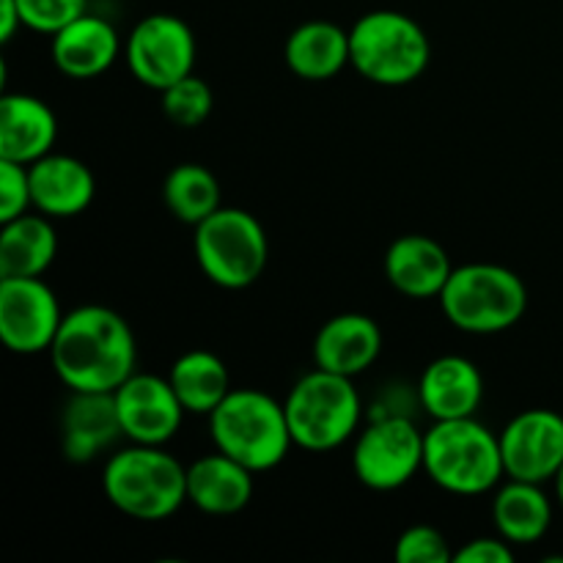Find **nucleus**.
Listing matches in <instances>:
<instances>
[{
    "instance_id": "32",
    "label": "nucleus",
    "mask_w": 563,
    "mask_h": 563,
    "mask_svg": "<svg viewBox=\"0 0 563 563\" xmlns=\"http://www.w3.org/2000/svg\"><path fill=\"white\" fill-rule=\"evenodd\" d=\"M22 27V14L16 0H0V42H11Z\"/></svg>"
},
{
    "instance_id": "11",
    "label": "nucleus",
    "mask_w": 563,
    "mask_h": 563,
    "mask_svg": "<svg viewBox=\"0 0 563 563\" xmlns=\"http://www.w3.org/2000/svg\"><path fill=\"white\" fill-rule=\"evenodd\" d=\"M64 313L42 278H0V341L14 355L49 352Z\"/></svg>"
},
{
    "instance_id": "17",
    "label": "nucleus",
    "mask_w": 563,
    "mask_h": 563,
    "mask_svg": "<svg viewBox=\"0 0 563 563\" xmlns=\"http://www.w3.org/2000/svg\"><path fill=\"white\" fill-rule=\"evenodd\" d=\"M454 264L438 240L427 234H405L390 242L385 253V278L399 295L410 300L440 297L449 284Z\"/></svg>"
},
{
    "instance_id": "15",
    "label": "nucleus",
    "mask_w": 563,
    "mask_h": 563,
    "mask_svg": "<svg viewBox=\"0 0 563 563\" xmlns=\"http://www.w3.org/2000/svg\"><path fill=\"white\" fill-rule=\"evenodd\" d=\"M383 352V330L366 313H339L319 328L313 341V363L324 372L352 377L368 372Z\"/></svg>"
},
{
    "instance_id": "3",
    "label": "nucleus",
    "mask_w": 563,
    "mask_h": 563,
    "mask_svg": "<svg viewBox=\"0 0 563 563\" xmlns=\"http://www.w3.org/2000/svg\"><path fill=\"white\" fill-rule=\"evenodd\" d=\"M102 489L104 498L132 520H168L187 504V467L163 445L132 443L108 460Z\"/></svg>"
},
{
    "instance_id": "30",
    "label": "nucleus",
    "mask_w": 563,
    "mask_h": 563,
    "mask_svg": "<svg viewBox=\"0 0 563 563\" xmlns=\"http://www.w3.org/2000/svg\"><path fill=\"white\" fill-rule=\"evenodd\" d=\"M31 209L33 196L27 165L14 163V159H0V223L20 218Z\"/></svg>"
},
{
    "instance_id": "4",
    "label": "nucleus",
    "mask_w": 563,
    "mask_h": 563,
    "mask_svg": "<svg viewBox=\"0 0 563 563\" xmlns=\"http://www.w3.org/2000/svg\"><path fill=\"white\" fill-rule=\"evenodd\" d=\"M214 449L234 456L253 473H267L289 456L291 440L286 407L256 388H236L209 416Z\"/></svg>"
},
{
    "instance_id": "33",
    "label": "nucleus",
    "mask_w": 563,
    "mask_h": 563,
    "mask_svg": "<svg viewBox=\"0 0 563 563\" xmlns=\"http://www.w3.org/2000/svg\"><path fill=\"white\" fill-rule=\"evenodd\" d=\"M555 495H559V504H561V509H563V467H561V473L559 476H555Z\"/></svg>"
},
{
    "instance_id": "9",
    "label": "nucleus",
    "mask_w": 563,
    "mask_h": 563,
    "mask_svg": "<svg viewBox=\"0 0 563 563\" xmlns=\"http://www.w3.org/2000/svg\"><path fill=\"white\" fill-rule=\"evenodd\" d=\"M352 471L363 487L390 493L410 484L423 471V432L405 412L372 418L355 434Z\"/></svg>"
},
{
    "instance_id": "7",
    "label": "nucleus",
    "mask_w": 563,
    "mask_h": 563,
    "mask_svg": "<svg viewBox=\"0 0 563 563\" xmlns=\"http://www.w3.org/2000/svg\"><path fill=\"white\" fill-rule=\"evenodd\" d=\"M429 58L427 31L410 14L377 9L350 27V64L374 86H410L427 71Z\"/></svg>"
},
{
    "instance_id": "1",
    "label": "nucleus",
    "mask_w": 563,
    "mask_h": 563,
    "mask_svg": "<svg viewBox=\"0 0 563 563\" xmlns=\"http://www.w3.org/2000/svg\"><path fill=\"white\" fill-rule=\"evenodd\" d=\"M49 361L69 390L113 394L135 374V333L113 308L88 302L64 313L58 335L49 346Z\"/></svg>"
},
{
    "instance_id": "28",
    "label": "nucleus",
    "mask_w": 563,
    "mask_h": 563,
    "mask_svg": "<svg viewBox=\"0 0 563 563\" xmlns=\"http://www.w3.org/2000/svg\"><path fill=\"white\" fill-rule=\"evenodd\" d=\"M22 14V27L55 36L60 27L75 22L88 11V0H16Z\"/></svg>"
},
{
    "instance_id": "18",
    "label": "nucleus",
    "mask_w": 563,
    "mask_h": 563,
    "mask_svg": "<svg viewBox=\"0 0 563 563\" xmlns=\"http://www.w3.org/2000/svg\"><path fill=\"white\" fill-rule=\"evenodd\" d=\"M49 53H53V64L66 77L91 80V77L104 75L115 64L121 53V38L113 22L86 11L55 33Z\"/></svg>"
},
{
    "instance_id": "26",
    "label": "nucleus",
    "mask_w": 563,
    "mask_h": 563,
    "mask_svg": "<svg viewBox=\"0 0 563 563\" xmlns=\"http://www.w3.org/2000/svg\"><path fill=\"white\" fill-rule=\"evenodd\" d=\"M163 201L176 220L198 225L223 207V192L218 176L207 165L181 163L165 176Z\"/></svg>"
},
{
    "instance_id": "12",
    "label": "nucleus",
    "mask_w": 563,
    "mask_h": 563,
    "mask_svg": "<svg viewBox=\"0 0 563 563\" xmlns=\"http://www.w3.org/2000/svg\"><path fill=\"white\" fill-rule=\"evenodd\" d=\"M500 438L506 478L531 484L555 482L563 467V416L548 407L522 410Z\"/></svg>"
},
{
    "instance_id": "19",
    "label": "nucleus",
    "mask_w": 563,
    "mask_h": 563,
    "mask_svg": "<svg viewBox=\"0 0 563 563\" xmlns=\"http://www.w3.org/2000/svg\"><path fill=\"white\" fill-rule=\"evenodd\" d=\"M58 119L44 99L33 93L3 91L0 97V159L31 165L53 152Z\"/></svg>"
},
{
    "instance_id": "27",
    "label": "nucleus",
    "mask_w": 563,
    "mask_h": 563,
    "mask_svg": "<svg viewBox=\"0 0 563 563\" xmlns=\"http://www.w3.org/2000/svg\"><path fill=\"white\" fill-rule=\"evenodd\" d=\"M163 93V113L170 124L181 126V130H196L212 113V88L203 77H198L196 71L187 77H181L179 82L168 86Z\"/></svg>"
},
{
    "instance_id": "31",
    "label": "nucleus",
    "mask_w": 563,
    "mask_h": 563,
    "mask_svg": "<svg viewBox=\"0 0 563 563\" xmlns=\"http://www.w3.org/2000/svg\"><path fill=\"white\" fill-rule=\"evenodd\" d=\"M454 563H515V544L504 537L471 539L454 553Z\"/></svg>"
},
{
    "instance_id": "22",
    "label": "nucleus",
    "mask_w": 563,
    "mask_h": 563,
    "mask_svg": "<svg viewBox=\"0 0 563 563\" xmlns=\"http://www.w3.org/2000/svg\"><path fill=\"white\" fill-rule=\"evenodd\" d=\"M58 256V234L47 214L25 212L0 231V278H42Z\"/></svg>"
},
{
    "instance_id": "23",
    "label": "nucleus",
    "mask_w": 563,
    "mask_h": 563,
    "mask_svg": "<svg viewBox=\"0 0 563 563\" xmlns=\"http://www.w3.org/2000/svg\"><path fill=\"white\" fill-rule=\"evenodd\" d=\"M544 484L517 482L509 478L504 487L495 493L493 500V522L498 537L506 542L522 548V544H537L548 537L553 526V504H550Z\"/></svg>"
},
{
    "instance_id": "20",
    "label": "nucleus",
    "mask_w": 563,
    "mask_h": 563,
    "mask_svg": "<svg viewBox=\"0 0 563 563\" xmlns=\"http://www.w3.org/2000/svg\"><path fill=\"white\" fill-rule=\"evenodd\" d=\"M119 438H124L113 394H80L71 390L60 416V449L75 465L97 460Z\"/></svg>"
},
{
    "instance_id": "29",
    "label": "nucleus",
    "mask_w": 563,
    "mask_h": 563,
    "mask_svg": "<svg viewBox=\"0 0 563 563\" xmlns=\"http://www.w3.org/2000/svg\"><path fill=\"white\" fill-rule=\"evenodd\" d=\"M399 563H454V550L443 531L434 526H412L396 539L394 550Z\"/></svg>"
},
{
    "instance_id": "10",
    "label": "nucleus",
    "mask_w": 563,
    "mask_h": 563,
    "mask_svg": "<svg viewBox=\"0 0 563 563\" xmlns=\"http://www.w3.org/2000/svg\"><path fill=\"white\" fill-rule=\"evenodd\" d=\"M124 55L137 82L165 91L196 69V33L176 14H148L132 27Z\"/></svg>"
},
{
    "instance_id": "13",
    "label": "nucleus",
    "mask_w": 563,
    "mask_h": 563,
    "mask_svg": "<svg viewBox=\"0 0 563 563\" xmlns=\"http://www.w3.org/2000/svg\"><path fill=\"white\" fill-rule=\"evenodd\" d=\"M121 432L130 443L165 445L179 434L187 410L168 377L132 374L113 390Z\"/></svg>"
},
{
    "instance_id": "14",
    "label": "nucleus",
    "mask_w": 563,
    "mask_h": 563,
    "mask_svg": "<svg viewBox=\"0 0 563 563\" xmlns=\"http://www.w3.org/2000/svg\"><path fill=\"white\" fill-rule=\"evenodd\" d=\"M484 401V374L471 357H434L418 379V405L432 421L476 416Z\"/></svg>"
},
{
    "instance_id": "16",
    "label": "nucleus",
    "mask_w": 563,
    "mask_h": 563,
    "mask_svg": "<svg viewBox=\"0 0 563 563\" xmlns=\"http://www.w3.org/2000/svg\"><path fill=\"white\" fill-rule=\"evenodd\" d=\"M33 209L47 218H77L91 207L97 179L82 159L69 154H44L27 165Z\"/></svg>"
},
{
    "instance_id": "24",
    "label": "nucleus",
    "mask_w": 563,
    "mask_h": 563,
    "mask_svg": "<svg viewBox=\"0 0 563 563\" xmlns=\"http://www.w3.org/2000/svg\"><path fill=\"white\" fill-rule=\"evenodd\" d=\"M284 58L302 80H330L350 64V31L328 20L302 22L286 38Z\"/></svg>"
},
{
    "instance_id": "2",
    "label": "nucleus",
    "mask_w": 563,
    "mask_h": 563,
    "mask_svg": "<svg viewBox=\"0 0 563 563\" xmlns=\"http://www.w3.org/2000/svg\"><path fill=\"white\" fill-rule=\"evenodd\" d=\"M423 473L451 495H484L506 476L500 438L476 416L434 421L423 432Z\"/></svg>"
},
{
    "instance_id": "5",
    "label": "nucleus",
    "mask_w": 563,
    "mask_h": 563,
    "mask_svg": "<svg viewBox=\"0 0 563 563\" xmlns=\"http://www.w3.org/2000/svg\"><path fill=\"white\" fill-rule=\"evenodd\" d=\"M284 407L291 440L311 454L341 449L361 432L363 401L352 377L313 368L291 385Z\"/></svg>"
},
{
    "instance_id": "21",
    "label": "nucleus",
    "mask_w": 563,
    "mask_h": 563,
    "mask_svg": "<svg viewBox=\"0 0 563 563\" xmlns=\"http://www.w3.org/2000/svg\"><path fill=\"white\" fill-rule=\"evenodd\" d=\"M256 473L234 456L214 451L187 467V504L203 515L229 517L245 509L253 498Z\"/></svg>"
},
{
    "instance_id": "8",
    "label": "nucleus",
    "mask_w": 563,
    "mask_h": 563,
    "mask_svg": "<svg viewBox=\"0 0 563 563\" xmlns=\"http://www.w3.org/2000/svg\"><path fill=\"white\" fill-rule=\"evenodd\" d=\"M192 247L201 273L220 289H247L267 269V231L240 207H220L198 223Z\"/></svg>"
},
{
    "instance_id": "6",
    "label": "nucleus",
    "mask_w": 563,
    "mask_h": 563,
    "mask_svg": "<svg viewBox=\"0 0 563 563\" xmlns=\"http://www.w3.org/2000/svg\"><path fill=\"white\" fill-rule=\"evenodd\" d=\"M440 306L445 319L462 333H504L526 317L528 286L504 264H462L454 267L440 291Z\"/></svg>"
},
{
    "instance_id": "25",
    "label": "nucleus",
    "mask_w": 563,
    "mask_h": 563,
    "mask_svg": "<svg viewBox=\"0 0 563 563\" xmlns=\"http://www.w3.org/2000/svg\"><path fill=\"white\" fill-rule=\"evenodd\" d=\"M170 385L179 396L181 407L192 416H212L214 407L231 394V377L225 363L214 352L192 350L176 357L168 372Z\"/></svg>"
}]
</instances>
